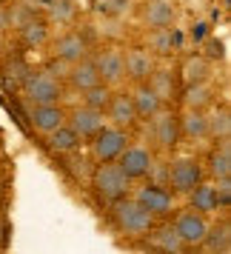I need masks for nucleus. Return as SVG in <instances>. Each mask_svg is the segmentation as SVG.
Segmentation results:
<instances>
[{
  "instance_id": "obj_4",
  "label": "nucleus",
  "mask_w": 231,
  "mask_h": 254,
  "mask_svg": "<svg viewBox=\"0 0 231 254\" xmlns=\"http://www.w3.org/2000/svg\"><path fill=\"white\" fill-rule=\"evenodd\" d=\"M131 143L128 128L120 126H103L97 134L92 137V160L94 163H115L123 149Z\"/></svg>"
},
{
  "instance_id": "obj_10",
  "label": "nucleus",
  "mask_w": 231,
  "mask_h": 254,
  "mask_svg": "<svg viewBox=\"0 0 231 254\" xmlns=\"http://www.w3.org/2000/svg\"><path fill=\"white\" fill-rule=\"evenodd\" d=\"M66 123L77 131V137H80V140H92L94 134L109 123V120H106V112L92 109V106L83 103V106H77V109L66 112Z\"/></svg>"
},
{
  "instance_id": "obj_36",
  "label": "nucleus",
  "mask_w": 231,
  "mask_h": 254,
  "mask_svg": "<svg viewBox=\"0 0 231 254\" xmlns=\"http://www.w3.org/2000/svg\"><path fill=\"white\" fill-rule=\"evenodd\" d=\"M0 29H9V20H6V6H0Z\"/></svg>"
},
{
  "instance_id": "obj_5",
  "label": "nucleus",
  "mask_w": 231,
  "mask_h": 254,
  "mask_svg": "<svg viewBox=\"0 0 231 254\" xmlns=\"http://www.w3.org/2000/svg\"><path fill=\"white\" fill-rule=\"evenodd\" d=\"M203 163L197 157H177L169 163V172H166V186L172 189L174 194H188L200 180H203Z\"/></svg>"
},
{
  "instance_id": "obj_9",
  "label": "nucleus",
  "mask_w": 231,
  "mask_h": 254,
  "mask_svg": "<svg viewBox=\"0 0 231 254\" xmlns=\"http://www.w3.org/2000/svg\"><path fill=\"white\" fill-rule=\"evenodd\" d=\"M94 66H97V74L100 80L109 83V86H120L126 80V60H123V49L117 46H106L100 52L92 55Z\"/></svg>"
},
{
  "instance_id": "obj_19",
  "label": "nucleus",
  "mask_w": 231,
  "mask_h": 254,
  "mask_svg": "<svg viewBox=\"0 0 231 254\" xmlns=\"http://www.w3.org/2000/svg\"><path fill=\"white\" fill-rule=\"evenodd\" d=\"M140 17L149 29H160V26H172L174 23V6L172 0H146Z\"/></svg>"
},
{
  "instance_id": "obj_25",
  "label": "nucleus",
  "mask_w": 231,
  "mask_h": 254,
  "mask_svg": "<svg viewBox=\"0 0 231 254\" xmlns=\"http://www.w3.org/2000/svg\"><path fill=\"white\" fill-rule=\"evenodd\" d=\"M206 172L211 180H220V177H231V146L229 140L220 143L208 151V160H206Z\"/></svg>"
},
{
  "instance_id": "obj_13",
  "label": "nucleus",
  "mask_w": 231,
  "mask_h": 254,
  "mask_svg": "<svg viewBox=\"0 0 231 254\" xmlns=\"http://www.w3.org/2000/svg\"><path fill=\"white\" fill-rule=\"evenodd\" d=\"M29 123L35 131H40L46 137L49 131H55L58 126L66 123V109L60 103H35L29 106Z\"/></svg>"
},
{
  "instance_id": "obj_30",
  "label": "nucleus",
  "mask_w": 231,
  "mask_h": 254,
  "mask_svg": "<svg viewBox=\"0 0 231 254\" xmlns=\"http://www.w3.org/2000/svg\"><path fill=\"white\" fill-rule=\"evenodd\" d=\"M183 83H200V80H211V74H214V63L206 58V55H194V58H188L183 63Z\"/></svg>"
},
{
  "instance_id": "obj_24",
  "label": "nucleus",
  "mask_w": 231,
  "mask_h": 254,
  "mask_svg": "<svg viewBox=\"0 0 231 254\" xmlns=\"http://www.w3.org/2000/svg\"><path fill=\"white\" fill-rule=\"evenodd\" d=\"M200 249H203V252H211V254L231 252V226H229V220H220V223H214V226H208V234H206V240L200 243Z\"/></svg>"
},
{
  "instance_id": "obj_2",
  "label": "nucleus",
  "mask_w": 231,
  "mask_h": 254,
  "mask_svg": "<svg viewBox=\"0 0 231 254\" xmlns=\"http://www.w3.org/2000/svg\"><path fill=\"white\" fill-rule=\"evenodd\" d=\"M112 217H115V226L123 231L126 237H146L149 229L154 226V217L140 206L134 197H128V194L112 203Z\"/></svg>"
},
{
  "instance_id": "obj_26",
  "label": "nucleus",
  "mask_w": 231,
  "mask_h": 254,
  "mask_svg": "<svg viewBox=\"0 0 231 254\" xmlns=\"http://www.w3.org/2000/svg\"><path fill=\"white\" fill-rule=\"evenodd\" d=\"M146 49H149L154 58H169L174 49H177V35H174V29H172V26L151 29L149 40H146Z\"/></svg>"
},
{
  "instance_id": "obj_34",
  "label": "nucleus",
  "mask_w": 231,
  "mask_h": 254,
  "mask_svg": "<svg viewBox=\"0 0 231 254\" xmlns=\"http://www.w3.org/2000/svg\"><path fill=\"white\" fill-rule=\"evenodd\" d=\"M52 20H58V23H69L71 17H74V6H71V0H60L52 6Z\"/></svg>"
},
{
  "instance_id": "obj_35",
  "label": "nucleus",
  "mask_w": 231,
  "mask_h": 254,
  "mask_svg": "<svg viewBox=\"0 0 231 254\" xmlns=\"http://www.w3.org/2000/svg\"><path fill=\"white\" fill-rule=\"evenodd\" d=\"M214 191H217L220 206L223 208L231 206V177H220V180H214Z\"/></svg>"
},
{
  "instance_id": "obj_28",
  "label": "nucleus",
  "mask_w": 231,
  "mask_h": 254,
  "mask_svg": "<svg viewBox=\"0 0 231 254\" xmlns=\"http://www.w3.org/2000/svg\"><path fill=\"white\" fill-rule=\"evenodd\" d=\"M17 32H20V40H23L26 49H43V46H49V40H52L49 23L46 20H37V17H32V20L26 26H20Z\"/></svg>"
},
{
  "instance_id": "obj_14",
  "label": "nucleus",
  "mask_w": 231,
  "mask_h": 254,
  "mask_svg": "<svg viewBox=\"0 0 231 254\" xmlns=\"http://www.w3.org/2000/svg\"><path fill=\"white\" fill-rule=\"evenodd\" d=\"M106 120H112V126H120V128L137 126V112H134V103H131V94L112 92L109 106H106Z\"/></svg>"
},
{
  "instance_id": "obj_22",
  "label": "nucleus",
  "mask_w": 231,
  "mask_h": 254,
  "mask_svg": "<svg viewBox=\"0 0 231 254\" xmlns=\"http://www.w3.org/2000/svg\"><path fill=\"white\" fill-rule=\"evenodd\" d=\"M83 140L77 137V131L69 126V123H63V126H58L55 131H49L46 134V146L52 154H71V151L80 149Z\"/></svg>"
},
{
  "instance_id": "obj_17",
  "label": "nucleus",
  "mask_w": 231,
  "mask_h": 254,
  "mask_svg": "<svg viewBox=\"0 0 231 254\" xmlns=\"http://www.w3.org/2000/svg\"><path fill=\"white\" fill-rule=\"evenodd\" d=\"M131 103H134V112H137V120H151L163 109V100L149 89V83H137L131 89Z\"/></svg>"
},
{
  "instance_id": "obj_8",
  "label": "nucleus",
  "mask_w": 231,
  "mask_h": 254,
  "mask_svg": "<svg viewBox=\"0 0 231 254\" xmlns=\"http://www.w3.org/2000/svg\"><path fill=\"white\" fill-rule=\"evenodd\" d=\"M134 200L149 211L151 217H166L174 211V191H169V186L160 183H146L134 191Z\"/></svg>"
},
{
  "instance_id": "obj_15",
  "label": "nucleus",
  "mask_w": 231,
  "mask_h": 254,
  "mask_svg": "<svg viewBox=\"0 0 231 254\" xmlns=\"http://www.w3.org/2000/svg\"><path fill=\"white\" fill-rule=\"evenodd\" d=\"M123 60H126V77L134 83H146L149 74L154 71V66H157L154 55L143 46H134V49H128V52H123Z\"/></svg>"
},
{
  "instance_id": "obj_16",
  "label": "nucleus",
  "mask_w": 231,
  "mask_h": 254,
  "mask_svg": "<svg viewBox=\"0 0 231 254\" xmlns=\"http://www.w3.org/2000/svg\"><path fill=\"white\" fill-rule=\"evenodd\" d=\"M66 80H69V86L74 92H86V89H92L94 83H100V74H97V66H94L92 55L77 60V63H71L66 69Z\"/></svg>"
},
{
  "instance_id": "obj_3",
  "label": "nucleus",
  "mask_w": 231,
  "mask_h": 254,
  "mask_svg": "<svg viewBox=\"0 0 231 254\" xmlns=\"http://www.w3.org/2000/svg\"><path fill=\"white\" fill-rule=\"evenodd\" d=\"M131 183L134 180L117 166V160L115 163H97V169L92 174V189L103 203H115L120 197H126L131 191Z\"/></svg>"
},
{
  "instance_id": "obj_29",
  "label": "nucleus",
  "mask_w": 231,
  "mask_h": 254,
  "mask_svg": "<svg viewBox=\"0 0 231 254\" xmlns=\"http://www.w3.org/2000/svg\"><path fill=\"white\" fill-rule=\"evenodd\" d=\"M149 89L154 94H157V97H160L163 100V106L166 103H172L174 100V94H177V86H174V74L169 69H157V66H154V71H151L149 74Z\"/></svg>"
},
{
  "instance_id": "obj_1",
  "label": "nucleus",
  "mask_w": 231,
  "mask_h": 254,
  "mask_svg": "<svg viewBox=\"0 0 231 254\" xmlns=\"http://www.w3.org/2000/svg\"><path fill=\"white\" fill-rule=\"evenodd\" d=\"M17 92L23 94L26 106L35 103H60L63 97V83L52 69H29Z\"/></svg>"
},
{
  "instance_id": "obj_12",
  "label": "nucleus",
  "mask_w": 231,
  "mask_h": 254,
  "mask_svg": "<svg viewBox=\"0 0 231 254\" xmlns=\"http://www.w3.org/2000/svg\"><path fill=\"white\" fill-rule=\"evenodd\" d=\"M117 166H120L131 180H146L149 172H151V166H154V154H151L146 146H131V143H128L126 149H123V154L117 157Z\"/></svg>"
},
{
  "instance_id": "obj_20",
  "label": "nucleus",
  "mask_w": 231,
  "mask_h": 254,
  "mask_svg": "<svg viewBox=\"0 0 231 254\" xmlns=\"http://www.w3.org/2000/svg\"><path fill=\"white\" fill-rule=\"evenodd\" d=\"M146 237H149V246L157 249V252H166V254L185 252V246H183V240H180V234L174 231V226H151Z\"/></svg>"
},
{
  "instance_id": "obj_38",
  "label": "nucleus",
  "mask_w": 231,
  "mask_h": 254,
  "mask_svg": "<svg viewBox=\"0 0 231 254\" xmlns=\"http://www.w3.org/2000/svg\"><path fill=\"white\" fill-rule=\"evenodd\" d=\"M0 200H3V189H0Z\"/></svg>"
},
{
  "instance_id": "obj_27",
  "label": "nucleus",
  "mask_w": 231,
  "mask_h": 254,
  "mask_svg": "<svg viewBox=\"0 0 231 254\" xmlns=\"http://www.w3.org/2000/svg\"><path fill=\"white\" fill-rule=\"evenodd\" d=\"M188 197H191V208H197V211H203V214H214V211H220V200H217V191H214V183H206V180H200V183L188 191Z\"/></svg>"
},
{
  "instance_id": "obj_18",
  "label": "nucleus",
  "mask_w": 231,
  "mask_h": 254,
  "mask_svg": "<svg viewBox=\"0 0 231 254\" xmlns=\"http://www.w3.org/2000/svg\"><path fill=\"white\" fill-rule=\"evenodd\" d=\"M177 123H180V137H185V140H206L208 137L206 109H185L183 115H177Z\"/></svg>"
},
{
  "instance_id": "obj_11",
  "label": "nucleus",
  "mask_w": 231,
  "mask_h": 254,
  "mask_svg": "<svg viewBox=\"0 0 231 254\" xmlns=\"http://www.w3.org/2000/svg\"><path fill=\"white\" fill-rule=\"evenodd\" d=\"M151 131H154V143L160 151H174L177 149V140H180V123H177V115L172 109L163 106L157 115L151 117Z\"/></svg>"
},
{
  "instance_id": "obj_33",
  "label": "nucleus",
  "mask_w": 231,
  "mask_h": 254,
  "mask_svg": "<svg viewBox=\"0 0 231 254\" xmlns=\"http://www.w3.org/2000/svg\"><path fill=\"white\" fill-rule=\"evenodd\" d=\"M26 71H29V66L23 63V58H12L9 60V63L3 66V83H6V89H20Z\"/></svg>"
},
{
  "instance_id": "obj_37",
  "label": "nucleus",
  "mask_w": 231,
  "mask_h": 254,
  "mask_svg": "<svg viewBox=\"0 0 231 254\" xmlns=\"http://www.w3.org/2000/svg\"><path fill=\"white\" fill-rule=\"evenodd\" d=\"M3 234H6V226H3V220H0V243H3Z\"/></svg>"
},
{
  "instance_id": "obj_32",
  "label": "nucleus",
  "mask_w": 231,
  "mask_h": 254,
  "mask_svg": "<svg viewBox=\"0 0 231 254\" xmlns=\"http://www.w3.org/2000/svg\"><path fill=\"white\" fill-rule=\"evenodd\" d=\"M83 94V103L92 106V109H100V112H106V106H109V97H112V86L109 83H94L92 89H86Z\"/></svg>"
},
{
  "instance_id": "obj_6",
  "label": "nucleus",
  "mask_w": 231,
  "mask_h": 254,
  "mask_svg": "<svg viewBox=\"0 0 231 254\" xmlns=\"http://www.w3.org/2000/svg\"><path fill=\"white\" fill-rule=\"evenodd\" d=\"M174 231L180 234V240H183L185 249H200V243L206 240L208 234V214L203 211H197V208H183V211H177V217H174Z\"/></svg>"
},
{
  "instance_id": "obj_23",
  "label": "nucleus",
  "mask_w": 231,
  "mask_h": 254,
  "mask_svg": "<svg viewBox=\"0 0 231 254\" xmlns=\"http://www.w3.org/2000/svg\"><path fill=\"white\" fill-rule=\"evenodd\" d=\"M214 103V83L200 80V83H185L183 89V106L185 109H208Z\"/></svg>"
},
{
  "instance_id": "obj_31",
  "label": "nucleus",
  "mask_w": 231,
  "mask_h": 254,
  "mask_svg": "<svg viewBox=\"0 0 231 254\" xmlns=\"http://www.w3.org/2000/svg\"><path fill=\"white\" fill-rule=\"evenodd\" d=\"M32 17H37V9L29 3V0H14L12 6H6V20H9V29H20V26H26Z\"/></svg>"
},
{
  "instance_id": "obj_7",
  "label": "nucleus",
  "mask_w": 231,
  "mask_h": 254,
  "mask_svg": "<svg viewBox=\"0 0 231 254\" xmlns=\"http://www.w3.org/2000/svg\"><path fill=\"white\" fill-rule=\"evenodd\" d=\"M49 43H52V55H55V60H58V63H66V66H71V63H77V60H83V58L92 55L89 37L83 35V32H63L60 37L49 40Z\"/></svg>"
},
{
  "instance_id": "obj_21",
  "label": "nucleus",
  "mask_w": 231,
  "mask_h": 254,
  "mask_svg": "<svg viewBox=\"0 0 231 254\" xmlns=\"http://www.w3.org/2000/svg\"><path fill=\"white\" fill-rule=\"evenodd\" d=\"M206 123H208V137L217 140V143H226L231 137V112L229 106H208L206 112Z\"/></svg>"
}]
</instances>
